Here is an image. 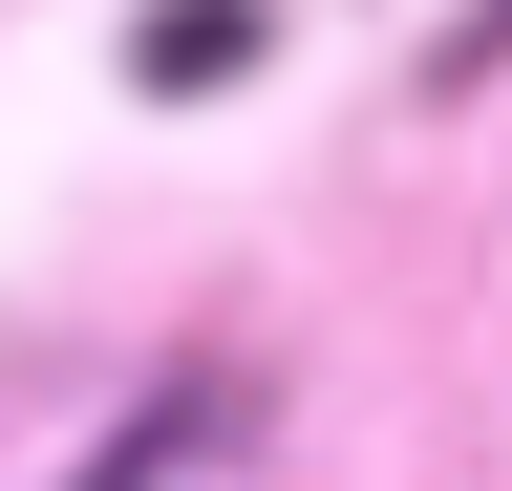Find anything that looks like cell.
<instances>
[{
  "label": "cell",
  "instance_id": "6da1fadb",
  "mask_svg": "<svg viewBox=\"0 0 512 491\" xmlns=\"http://www.w3.org/2000/svg\"><path fill=\"white\" fill-rule=\"evenodd\" d=\"M128 65H150V86H235V65H256V0H150Z\"/></svg>",
  "mask_w": 512,
  "mask_h": 491
}]
</instances>
